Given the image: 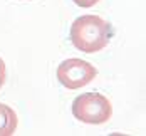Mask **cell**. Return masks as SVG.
<instances>
[{
  "label": "cell",
  "mask_w": 146,
  "mask_h": 136,
  "mask_svg": "<svg viewBox=\"0 0 146 136\" xmlns=\"http://www.w3.org/2000/svg\"><path fill=\"white\" fill-rule=\"evenodd\" d=\"M98 76V69L82 59H66L57 67L59 82L67 89H81L92 82Z\"/></svg>",
  "instance_id": "obj_3"
},
{
  "label": "cell",
  "mask_w": 146,
  "mask_h": 136,
  "mask_svg": "<svg viewBox=\"0 0 146 136\" xmlns=\"http://www.w3.org/2000/svg\"><path fill=\"white\" fill-rule=\"evenodd\" d=\"M76 5H79V7H84V9H88V7H92V5H96L99 0H72Z\"/></svg>",
  "instance_id": "obj_5"
},
{
  "label": "cell",
  "mask_w": 146,
  "mask_h": 136,
  "mask_svg": "<svg viewBox=\"0 0 146 136\" xmlns=\"http://www.w3.org/2000/svg\"><path fill=\"white\" fill-rule=\"evenodd\" d=\"M17 114L7 104L0 103V136H10L15 133L17 128Z\"/></svg>",
  "instance_id": "obj_4"
},
{
  "label": "cell",
  "mask_w": 146,
  "mask_h": 136,
  "mask_svg": "<svg viewBox=\"0 0 146 136\" xmlns=\"http://www.w3.org/2000/svg\"><path fill=\"white\" fill-rule=\"evenodd\" d=\"M74 118L86 124H104L113 116V106L99 92H84L72 103Z\"/></svg>",
  "instance_id": "obj_2"
},
{
  "label": "cell",
  "mask_w": 146,
  "mask_h": 136,
  "mask_svg": "<svg viewBox=\"0 0 146 136\" xmlns=\"http://www.w3.org/2000/svg\"><path fill=\"white\" fill-rule=\"evenodd\" d=\"M113 39V27L98 15H82L71 25V42L86 54L102 50Z\"/></svg>",
  "instance_id": "obj_1"
},
{
  "label": "cell",
  "mask_w": 146,
  "mask_h": 136,
  "mask_svg": "<svg viewBox=\"0 0 146 136\" xmlns=\"http://www.w3.org/2000/svg\"><path fill=\"white\" fill-rule=\"evenodd\" d=\"M5 77H7V69H5V62L2 60L0 57V88L3 86V82H5Z\"/></svg>",
  "instance_id": "obj_6"
}]
</instances>
